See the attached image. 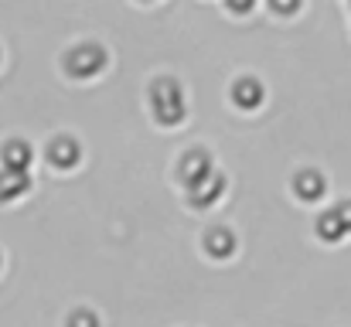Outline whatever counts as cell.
<instances>
[{
	"mask_svg": "<svg viewBox=\"0 0 351 327\" xmlns=\"http://www.w3.org/2000/svg\"><path fill=\"white\" fill-rule=\"evenodd\" d=\"M27 167H31V147L27 143H7L3 147V171H10V174H27Z\"/></svg>",
	"mask_w": 351,
	"mask_h": 327,
	"instance_id": "277c9868",
	"label": "cell"
},
{
	"mask_svg": "<svg viewBox=\"0 0 351 327\" xmlns=\"http://www.w3.org/2000/svg\"><path fill=\"white\" fill-rule=\"evenodd\" d=\"M232 99L242 109H256L259 106V99H263V89H259V82H256V79H239V82H235V89H232Z\"/></svg>",
	"mask_w": 351,
	"mask_h": 327,
	"instance_id": "8992f818",
	"label": "cell"
},
{
	"mask_svg": "<svg viewBox=\"0 0 351 327\" xmlns=\"http://www.w3.org/2000/svg\"><path fill=\"white\" fill-rule=\"evenodd\" d=\"M27 174H10V171H3L0 174V202H14V198H21L24 191H27Z\"/></svg>",
	"mask_w": 351,
	"mask_h": 327,
	"instance_id": "ba28073f",
	"label": "cell"
},
{
	"mask_svg": "<svg viewBox=\"0 0 351 327\" xmlns=\"http://www.w3.org/2000/svg\"><path fill=\"white\" fill-rule=\"evenodd\" d=\"M222 188H226L222 174H215V171H212V174H205L202 181L188 184V198H191V205H198V208H208L212 202H219Z\"/></svg>",
	"mask_w": 351,
	"mask_h": 327,
	"instance_id": "3957f363",
	"label": "cell"
},
{
	"mask_svg": "<svg viewBox=\"0 0 351 327\" xmlns=\"http://www.w3.org/2000/svg\"><path fill=\"white\" fill-rule=\"evenodd\" d=\"M65 65H69L72 75L86 79V75H96V72L106 65V55H103V48H96V45H82V48H75V51L69 55Z\"/></svg>",
	"mask_w": 351,
	"mask_h": 327,
	"instance_id": "7a4b0ae2",
	"label": "cell"
},
{
	"mask_svg": "<svg viewBox=\"0 0 351 327\" xmlns=\"http://www.w3.org/2000/svg\"><path fill=\"white\" fill-rule=\"evenodd\" d=\"M69 327H99V321H96V314L79 311V314H72V317H69Z\"/></svg>",
	"mask_w": 351,
	"mask_h": 327,
	"instance_id": "7c38bea8",
	"label": "cell"
},
{
	"mask_svg": "<svg viewBox=\"0 0 351 327\" xmlns=\"http://www.w3.org/2000/svg\"><path fill=\"white\" fill-rule=\"evenodd\" d=\"M150 103H154V116L167 126L184 116V96H181L178 82H171V79H157L150 86Z\"/></svg>",
	"mask_w": 351,
	"mask_h": 327,
	"instance_id": "6da1fadb",
	"label": "cell"
},
{
	"mask_svg": "<svg viewBox=\"0 0 351 327\" xmlns=\"http://www.w3.org/2000/svg\"><path fill=\"white\" fill-rule=\"evenodd\" d=\"M181 174H184V184H195V181H202L205 174H212V160H208L202 150H195V154H188V157H184Z\"/></svg>",
	"mask_w": 351,
	"mask_h": 327,
	"instance_id": "5b68a950",
	"label": "cell"
},
{
	"mask_svg": "<svg viewBox=\"0 0 351 327\" xmlns=\"http://www.w3.org/2000/svg\"><path fill=\"white\" fill-rule=\"evenodd\" d=\"M205 245H208V252H212V256H232L235 239H232V232H226V228H215V232H208Z\"/></svg>",
	"mask_w": 351,
	"mask_h": 327,
	"instance_id": "30bf717a",
	"label": "cell"
},
{
	"mask_svg": "<svg viewBox=\"0 0 351 327\" xmlns=\"http://www.w3.org/2000/svg\"><path fill=\"white\" fill-rule=\"evenodd\" d=\"M317 232H321L328 242H338V239L345 235V225H341V218L335 215V212H328V215H321V221H317Z\"/></svg>",
	"mask_w": 351,
	"mask_h": 327,
	"instance_id": "8fae6325",
	"label": "cell"
},
{
	"mask_svg": "<svg viewBox=\"0 0 351 327\" xmlns=\"http://www.w3.org/2000/svg\"><path fill=\"white\" fill-rule=\"evenodd\" d=\"M293 188H297V195H300L304 202H314V198H321V195H324V178L307 171V174H300V178H297V184H293Z\"/></svg>",
	"mask_w": 351,
	"mask_h": 327,
	"instance_id": "9c48e42d",
	"label": "cell"
},
{
	"mask_svg": "<svg viewBox=\"0 0 351 327\" xmlns=\"http://www.w3.org/2000/svg\"><path fill=\"white\" fill-rule=\"evenodd\" d=\"M48 157H51L55 167H75V160H79V143H75V140H55L51 150H48Z\"/></svg>",
	"mask_w": 351,
	"mask_h": 327,
	"instance_id": "52a82bcc",
	"label": "cell"
},
{
	"mask_svg": "<svg viewBox=\"0 0 351 327\" xmlns=\"http://www.w3.org/2000/svg\"><path fill=\"white\" fill-rule=\"evenodd\" d=\"M335 215L341 218V225H345V232H351V205H338V208H335Z\"/></svg>",
	"mask_w": 351,
	"mask_h": 327,
	"instance_id": "4fadbf2b",
	"label": "cell"
}]
</instances>
